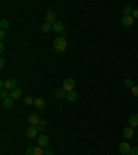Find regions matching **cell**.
<instances>
[{
    "instance_id": "6da1fadb",
    "label": "cell",
    "mask_w": 138,
    "mask_h": 155,
    "mask_svg": "<svg viewBox=\"0 0 138 155\" xmlns=\"http://www.w3.org/2000/svg\"><path fill=\"white\" fill-rule=\"evenodd\" d=\"M68 43H66V39L64 37V36H57L54 39V42H53V47H54V51L55 53H64L65 51V48H66Z\"/></svg>"
},
{
    "instance_id": "7a4b0ae2",
    "label": "cell",
    "mask_w": 138,
    "mask_h": 155,
    "mask_svg": "<svg viewBox=\"0 0 138 155\" xmlns=\"http://www.w3.org/2000/svg\"><path fill=\"white\" fill-rule=\"evenodd\" d=\"M75 84H76L75 79H72V78H66V79L64 80V86H62V89H64V90H65L66 93L73 92V89H75Z\"/></svg>"
},
{
    "instance_id": "3957f363",
    "label": "cell",
    "mask_w": 138,
    "mask_h": 155,
    "mask_svg": "<svg viewBox=\"0 0 138 155\" xmlns=\"http://www.w3.org/2000/svg\"><path fill=\"white\" fill-rule=\"evenodd\" d=\"M55 18H57V12L51 8H48L47 11H46V22L50 25H53L55 22Z\"/></svg>"
},
{
    "instance_id": "277c9868",
    "label": "cell",
    "mask_w": 138,
    "mask_h": 155,
    "mask_svg": "<svg viewBox=\"0 0 138 155\" xmlns=\"http://www.w3.org/2000/svg\"><path fill=\"white\" fill-rule=\"evenodd\" d=\"M120 22H122V25L124 28H130V26L134 25V18H133V15H123Z\"/></svg>"
},
{
    "instance_id": "5b68a950",
    "label": "cell",
    "mask_w": 138,
    "mask_h": 155,
    "mask_svg": "<svg viewBox=\"0 0 138 155\" xmlns=\"http://www.w3.org/2000/svg\"><path fill=\"white\" fill-rule=\"evenodd\" d=\"M37 144H39L40 147H43V148L48 147V145H50V139H48V136L40 134L39 137H37Z\"/></svg>"
},
{
    "instance_id": "8992f818",
    "label": "cell",
    "mask_w": 138,
    "mask_h": 155,
    "mask_svg": "<svg viewBox=\"0 0 138 155\" xmlns=\"http://www.w3.org/2000/svg\"><path fill=\"white\" fill-rule=\"evenodd\" d=\"M28 122L31 123V126H37V125L40 123L39 115H37L36 112H32V114H29V116H28Z\"/></svg>"
},
{
    "instance_id": "52a82bcc",
    "label": "cell",
    "mask_w": 138,
    "mask_h": 155,
    "mask_svg": "<svg viewBox=\"0 0 138 155\" xmlns=\"http://www.w3.org/2000/svg\"><path fill=\"white\" fill-rule=\"evenodd\" d=\"M53 31H54L55 33H61V36H62V33H65V26H64L62 22L55 21L54 24H53Z\"/></svg>"
},
{
    "instance_id": "ba28073f",
    "label": "cell",
    "mask_w": 138,
    "mask_h": 155,
    "mask_svg": "<svg viewBox=\"0 0 138 155\" xmlns=\"http://www.w3.org/2000/svg\"><path fill=\"white\" fill-rule=\"evenodd\" d=\"M123 137L126 140H130L134 137V129L131 126H126L124 129H123Z\"/></svg>"
},
{
    "instance_id": "9c48e42d",
    "label": "cell",
    "mask_w": 138,
    "mask_h": 155,
    "mask_svg": "<svg viewBox=\"0 0 138 155\" xmlns=\"http://www.w3.org/2000/svg\"><path fill=\"white\" fill-rule=\"evenodd\" d=\"M66 94L68 93L64 90V89H55L54 92H53V95H54V98L57 100H64L66 98Z\"/></svg>"
},
{
    "instance_id": "30bf717a",
    "label": "cell",
    "mask_w": 138,
    "mask_h": 155,
    "mask_svg": "<svg viewBox=\"0 0 138 155\" xmlns=\"http://www.w3.org/2000/svg\"><path fill=\"white\" fill-rule=\"evenodd\" d=\"M4 89H7L10 92H12L14 89H17V80L15 79H11V78H8L6 80V84H4Z\"/></svg>"
},
{
    "instance_id": "8fae6325",
    "label": "cell",
    "mask_w": 138,
    "mask_h": 155,
    "mask_svg": "<svg viewBox=\"0 0 138 155\" xmlns=\"http://www.w3.org/2000/svg\"><path fill=\"white\" fill-rule=\"evenodd\" d=\"M130 150H131V147H130V144L127 143V141H123V143L119 144V151L122 152L123 155L129 154V152H130Z\"/></svg>"
},
{
    "instance_id": "7c38bea8",
    "label": "cell",
    "mask_w": 138,
    "mask_h": 155,
    "mask_svg": "<svg viewBox=\"0 0 138 155\" xmlns=\"http://www.w3.org/2000/svg\"><path fill=\"white\" fill-rule=\"evenodd\" d=\"M37 133H39V129H37V126H29V129L26 130L28 139H35L36 136H37Z\"/></svg>"
},
{
    "instance_id": "4fadbf2b",
    "label": "cell",
    "mask_w": 138,
    "mask_h": 155,
    "mask_svg": "<svg viewBox=\"0 0 138 155\" xmlns=\"http://www.w3.org/2000/svg\"><path fill=\"white\" fill-rule=\"evenodd\" d=\"M129 126H131L133 129H135V127H138V114H133V115L130 116V119H129Z\"/></svg>"
},
{
    "instance_id": "5bb4252c",
    "label": "cell",
    "mask_w": 138,
    "mask_h": 155,
    "mask_svg": "<svg viewBox=\"0 0 138 155\" xmlns=\"http://www.w3.org/2000/svg\"><path fill=\"white\" fill-rule=\"evenodd\" d=\"M77 98H79V95H77V93H76L75 90H73V92H69L66 94V100L69 101V103H76Z\"/></svg>"
},
{
    "instance_id": "9a60e30c",
    "label": "cell",
    "mask_w": 138,
    "mask_h": 155,
    "mask_svg": "<svg viewBox=\"0 0 138 155\" xmlns=\"http://www.w3.org/2000/svg\"><path fill=\"white\" fill-rule=\"evenodd\" d=\"M35 105L37 109H44V108H46V101H44V98H42V97L35 98Z\"/></svg>"
},
{
    "instance_id": "2e32d148",
    "label": "cell",
    "mask_w": 138,
    "mask_h": 155,
    "mask_svg": "<svg viewBox=\"0 0 138 155\" xmlns=\"http://www.w3.org/2000/svg\"><path fill=\"white\" fill-rule=\"evenodd\" d=\"M21 95H22V90H21V89H14L12 92H10V97H11L12 100L20 98Z\"/></svg>"
},
{
    "instance_id": "e0dca14e",
    "label": "cell",
    "mask_w": 138,
    "mask_h": 155,
    "mask_svg": "<svg viewBox=\"0 0 138 155\" xmlns=\"http://www.w3.org/2000/svg\"><path fill=\"white\" fill-rule=\"evenodd\" d=\"M12 105H14V100H12L11 97H7L6 100H3V107H6V108H11Z\"/></svg>"
},
{
    "instance_id": "ac0fdd59",
    "label": "cell",
    "mask_w": 138,
    "mask_h": 155,
    "mask_svg": "<svg viewBox=\"0 0 138 155\" xmlns=\"http://www.w3.org/2000/svg\"><path fill=\"white\" fill-rule=\"evenodd\" d=\"M53 31V25L47 24V22H44L43 25H42V32H44V33H48V32Z\"/></svg>"
},
{
    "instance_id": "d6986e66",
    "label": "cell",
    "mask_w": 138,
    "mask_h": 155,
    "mask_svg": "<svg viewBox=\"0 0 138 155\" xmlns=\"http://www.w3.org/2000/svg\"><path fill=\"white\" fill-rule=\"evenodd\" d=\"M124 86H126L127 89H133L135 84H134V82H133V79H130V78H126V79H124Z\"/></svg>"
},
{
    "instance_id": "ffe728a7",
    "label": "cell",
    "mask_w": 138,
    "mask_h": 155,
    "mask_svg": "<svg viewBox=\"0 0 138 155\" xmlns=\"http://www.w3.org/2000/svg\"><path fill=\"white\" fill-rule=\"evenodd\" d=\"M0 28H1V31L8 29V28H10V22H8L7 20H1V21H0Z\"/></svg>"
},
{
    "instance_id": "44dd1931",
    "label": "cell",
    "mask_w": 138,
    "mask_h": 155,
    "mask_svg": "<svg viewBox=\"0 0 138 155\" xmlns=\"http://www.w3.org/2000/svg\"><path fill=\"white\" fill-rule=\"evenodd\" d=\"M0 97H1V100H6L7 97H10V90L1 89V90H0Z\"/></svg>"
},
{
    "instance_id": "7402d4cb",
    "label": "cell",
    "mask_w": 138,
    "mask_h": 155,
    "mask_svg": "<svg viewBox=\"0 0 138 155\" xmlns=\"http://www.w3.org/2000/svg\"><path fill=\"white\" fill-rule=\"evenodd\" d=\"M133 11H134V8L131 7V4H130V6H126V7L123 8V12H124V15H131V14H133Z\"/></svg>"
},
{
    "instance_id": "603a6c76",
    "label": "cell",
    "mask_w": 138,
    "mask_h": 155,
    "mask_svg": "<svg viewBox=\"0 0 138 155\" xmlns=\"http://www.w3.org/2000/svg\"><path fill=\"white\" fill-rule=\"evenodd\" d=\"M24 104L25 105H32V104H35V98H32V97H25Z\"/></svg>"
},
{
    "instance_id": "cb8c5ba5",
    "label": "cell",
    "mask_w": 138,
    "mask_h": 155,
    "mask_svg": "<svg viewBox=\"0 0 138 155\" xmlns=\"http://www.w3.org/2000/svg\"><path fill=\"white\" fill-rule=\"evenodd\" d=\"M35 155H44V150H43V147H40V145L35 147Z\"/></svg>"
},
{
    "instance_id": "d4e9b609",
    "label": "cell",
    "mask_w": 138,
    "mask_h": 155,
    "mask_svg": "<svg viewBox=\"0 0 138 155\" xmlns=\"http://www.w3.org/2000/svg\"><path fill=\"white\" fill-rule=\"evenodd\" d=\"M25 155H35V147H28Z\"/></svg>"
},
{
    "instance_id": "484cf974",
    "label": "cell",
    "mask_w": 138,
    "mask_h": 155,
    "mask_svg": "<svg viewBox=\"0 0 138 155\" xmlns=\"http://www.w3.org/2000/svg\"><path fill=\"white\" fill-rule=\"evenodd\" d=\"M131 94L134 95V97H138V86H134V87L131 89Z\"/></svg>"
},
{
    "instance_id": "4316f807",
    "label": "cell",
    "mask_w": 138,
    "mask_h": 155,
    "mask_svg": "<svg viewBox=\"0 0 138 155\" xmlns=\"http://www.w3.org/2000/svg\"><path fill=\"white\" fill-rule=\"evenodd\" d=\"M130 154H133V155H138V147H131Z\"/></svg>"
},
{
    "instance_id": "83f0119b",
    "label": "cell",
    "mask_w": 138,
    "mask_h": 155,
    "mask_svg": "<svg viewBox=\"0 0 138 155\" xmlns=\"http://www.w3.org/2000/svg\"><path fill=\"white\" fill-rule=\"evenodd\" d=\"M6 37H7V33H6V31H0V39L4 40Z\"/></svg>"
},
{
    "instance_id": "f1b7e54d",
    "label": "cell",
    "mask_w": 138,
    "mask_h": 155,
    "mask_svg": "<svg viewBox=\"0 0 138 155\" xmlns=\"http://www.w3.org/2000/svg\"><path fill=\"white\" fill-rule=\"evenodd\" d=\"M131 15H133V18H138V8H134V11H133V14H131Z\"/></svg>"
},
{
    "instance_id": "f546056e",
    "label": "cell",
    "mask_w": 138,
    "mask_h": 155,
    "mask_svg": "<svg viewBox=\"0 0 138 155\" xmlns=\"http://www.w3.org/2000/svg\"><path fill=\"white\" fill-rule=\"evenodd\" d=\"M4 67H6V60L1 57V58H0V68H4Z\"/></svg>"
},
{
    "instance_id": "4dcf8cb0",
    "label": "cell",
    "mask_w": 138,
    "mask_h": 155,
    "mask_svg": "<svg viewBox=\"0 0 138 155\" xmlns=\"http://www.w3.org/2000/svg\"><path fill=\"white\" fill-rule=\"evenodd\" d=\"M37 129H39V133H42V131L44 130V126L43 125H37Z\"/></svg>"
},
{
    "instance_id": "1f68e13d",
    "label": "cell",
    "mask_w": 138,
    "mask_h": 155,
    "mask_svg": "<svg viewBox=\"0 0 138 155\" xmlns=\"http://www.w3.org/2000/svg\"><path fill=\"white\" fill-rule=\"evenodd\" d=\"M3 51H4V44L1 43L0 44V53H3Z\"/></svg>"
},
{
    "instance_id": "d6a6232c",
    "label": "cell",
    "mask_w": 138,
    "mask_h": 155,
    "mask_svg": "<svg viewBox=\"0 0 138 155\" xmlns=\"http://www.w3.org/2000/svg\"><path fill=\"white\" fill-rule=\"evenodd\" d=\"M44 155H54V154H53L51 151H48V150H47V151H44Z\"/></svg>"
},
{
    "instance_id": "836d02e7",
    "label": "cell",
    "mask_w": 138,
    "mask_h": 155,
    "mask_svg": "<svg viewBox=\"0 0 138 155\" xmlns=\"http://www.w3.org/2000/svg\"><path fill=\"white\" fill-rule=\"evenodd\" d=\"M39 125H43V126H46V119H42L40 120V123Z\"/></svg>"
},
{
    "instance_id": "e575fe53",
    "label": "cell",
    "mask_w": 138,
    "mask_h": 155,
    "mask_svg": "<svg viewBox=\"0 0 138 155\" xmlns=\"http://www.w3.org/2000/svg\"><path fill=\"white\" fill-rule=\"evenodd\" d=\"M126 155H133V154H130V152H129V154H126Z\"/></svg>"
},
{
    "instance_id": "d590c367",
    "label": "cell",
    "mask_w": 138,
    "mask_h": 155,
    "mask_svg": "<svg viewBox=\"0 0 138 155\" xmlns=\"http://www.w3.org/2000/svg\"><path fill=\"white\" fill-rule=\"evenodd\" d=\"M137 141H138V137H137Z\"/></svg>"
}]
</instances>
